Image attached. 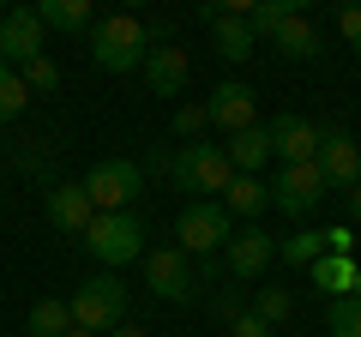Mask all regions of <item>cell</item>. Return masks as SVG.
<instances>
[{"instance_id":"cb8c5ba5","label":"cell","mask_w":361,"mask_h":337,"mask_svg":"<svg viewBox=\"0 0 361 337\" xmlns=\"http://www.w3.org/2000/svg\"><path fill=\"white\" fill-rule=\"evenodd\" d=\"M247 313H253V319H265L271 331H277V325L295 313V295H289V289H271V283H265V289H253V307H247Z\"/></svg>"},{"instance_id":"1f68e13d","label":"cell","mask_w":361,"mask_h":337,"mask_svg":"<svg viewBox=\"0 0 361 337\" xmlns=\"http://www.w3.org/2000/svg\"><path fill=\"white\" fill-rule=\"evenodd\" d=\"M229 337H271V325L253 319V313H241V319H229Z\"/></svg>"},{"instance_id":"30bf717a","label":"cell","mask_w":361,"mask_h":337,"mask_svg":"<svg viewBox=\"0 0 361 337\" xmlns=\"http://www.w3.org/2000/svg\"><path fill=\"white\" fill-rule=\"evenodd\" d=\"M319 175H325V187H355L361 181V139H349V133H319Z\"/></svg>"},{"instance_id":"836d02e7","label":"cell","mask_w":361,"mask_h":337,"mask_svg":"<svg viewBox=\"0 0 361 337\" xmlns=\"http://www.w3.org/2000/svg\"><path fill=\"white\" fill-rule=\"evenodd\" d=\"M109 337H145V331H139V325H115V331H109Z\"/></svg>"},{"instance_id":"4dcf8cb0","label":"cell","mask_w":361,"mask_h":337,"mask_svg":"<svg viewBox=\"0 0 361 337\" xmlns=\"http://www.w3.org/2000/svg\"><path fill=\"white\" fill-rule=\"evenodd\" d=\"M325 253H337V259H355V229H349V223L325 229Z\"/></svg>"},{"instance_id":"ba28073f","label":"cell","mask_w":361,"mask_h":337,"mask_svg":"<svg viewBox=\"0 0 361 337\" xmlns=\"http://www.w3.org/2000/svg\"><path fill=\"white\" fill-rule=\"evenodd\" d=\"M145 283H151V295L163 301H193L199 289V265L180 253V247H157V253H145Z\"/></svg>"},{"instance_id":"3957f363","label":"cell","mask_w":361,"mask_h":337,"mask_svg":"<svg viewBox=\"0 0 361 337\" xmlns=\"http://www.w3.org/2000/svg\"><path fill=\"white\" fill-rule=\"evenodd\" d=\"M66 307H73V325H78V331L109 337L115 325H127V283H121L115 271H97V277H85V283L66 295Z\"/></svg>"},{"instance_id":"7a4b0ae2","label":"cell","mask_w":361,"mask_h":337,"mask_svg":"<svg viewBox=\"0 0 361 337\" xmlns=\"http://www.w3.org/2000/svg\"><path fill=\"white\" fill-rule=\"evenodd\" d=\"M78 241H85V253L103 265V271H121V265L145 259V223H139V211H97Z\"/></svg>"},{"instance_id":"4fadbf2b","label":"cell","mask_w":361,"mask_h":337,"mask_svg":"<svg viewBox=\"0 0 361 337\" xmlns=\"http://www.w3.org/2000/svg\"><path fill=\"white\" fill-rule=\"evenodd\" d=\"M139 73L151 78V91H157V97H180V91H187V73H193V61H187V49H180V42H151V54H145Z\"/></svg>"},{"instance_id":"f546056e","label":"cell","mask_w":361,"mask_h":337,"mask_svg":"<svg viewBox=\"0 0 361 337\" xmlns=\"http://www.w3.org/2000/svg\"><path fill=\"white\" fill-rule=\"evenodd\" d=\"M337 37H343L349 49L361 54V0H355V6H343V13H337Z\"/></svg>"},{"instance_id":"2e32d148","label":"cell","mask_w":361,"mask_h":337,"mask_svg":"<svg viewBox=\"0 0 361 337\" xmlns=\"http://www.w3.org/2000/svg\"><path fill=\"white\" fill-rule=\"evenodd\" d=\"M223 157H229V168H235V175H259V168L271 163V127H247V133H229Z\"/></svg>"},{"instance_id":"5bb4252c","label":"cell","mask_w":361,"mask_h":337,"mask_svg":"<svg viewBox=\"0 0 361 337\" xmlns=\"http://www.w3.org/2000/svg\"><path fill=\"white\" fill-rule=\"evenodd\" d=\"M42 211H49V223H54L61 235H85V229H90V217H97V205H90V193H85L78 181H61V187H49Z\"/></svg>"},{"instance_id":"277c9868","label":"cell","mask_w":361,"mask_h":337,"mask_svg":"<svg viewBox=\"0 0 361 337\" xmlns=\"http://www.w3.org/2000/svg\"><path fill=\"white\" fill-rule=\"evenodd\" d=\"M235 235V217L217 205V199H193V205L175 217V247L187 253V259H211V253H223Z\"/></svg>"},{"instance_id":"8992f818","label":"cell","mask_w":361,"mask_h":337,"mask_svg":"<svg viewBox=\"0 0 361 337\" xmlns=\"http://www.w3.org/2000/svg\"><path fill=\"white\" fill-rule=\"evenodd\" d=\"M78 187L90 193L97 211H133L139 193H145V175H139V163H127V157H103V163H90V175Z\"/></svg>"},{"instance_id":"603a6c76","label":"cell","mask_w":361,"mask_h":337,"mask_svg":"<svg viewBox=\"0 0 361 337\" xmlns=\"http://www.w3.org/2000/svg\"><path fill=\"white\" fill-rule=\"evenodd\" d=\"M277 259H289V265L307 271L313 259H325V229H295V235H283V241H277Z\"/></svg>"},{"instance_id":"ffe728a7","label":"cell","mask_w":361,"mask_h":337,"mask_svg":"<svg viewBox=\"0 0 361 337\" xmlns=\"http://www.w3.org/2000/svg\"><path fill=\"white\" fill-rule=\"evenodd\" d=\"M271 42H277V49H283L289 61H313V54H319V30H313L301 13H289L283 25L271 30Z\"/></svg>"},{"instance_id":"e0dca14e","label":"cell","mask_w":361,"mask_h":337,"mask_svg":"<svg viewBox=\"0 0 361 337\" xmlns=\"http://www.w3.org/2000/svg\"><path fill=\"white\" fill-rule=\"evenodd\" d=\"M199 13H205V25H211V42H217V54L223 61H247V54H253V25H241V18H223L217 6H199Z\"/></svg>"},{"instance_id":"83f0119b","label":"cell","mask_w":361,"mask_h":337,"mask_svg":"<svg viewBox=\"0 0 361 337\" xmlns=\"http://www.w3.org/2000/svg\"><path fill=\"white\" fill-rule=\"evenodd\" d=\"M289 13H301L295 0H259V6H253V18H247V25H253V37H271V30L283 25Z\"/></svg>"},{"instance_id":"5b68a950","label":"cell","mask_w":361,"mask_h":337,"mask_svg":"<svg viewBox=\"0 0 361 337\" xmlns=\"http://www.w3.org/2000/svg\"><path fill=\"white\" fill-rule=\"evenodd\" d=\"M169 175H175L180 193H193V199H223V187L235 181L223 145H180L175 163H169Z\"/></svg>"},{"instance_id":"484cf974","label":"cell","mask_w":361,"mask_h":337,"mask_svg":"<svg viewBox=\"0 0 361 337\" xmlns=\"http://www.w3.org/2000/svg\"><path fill=\"white\" fill-rule=\"evenodd\" d=\"M18 78H25V91H30V97H54V91H61V66H54L49 54L25 61V66H18Z\"/></svg>"},{"instance_id":"7c38bea8","label":"cell","mask_w":361,"mask_h":337,"mask_svg":"<svg viewBox=\"0 0 361 337\" xmlns=\"http://www.w3.org/2000/svg\"><path fill=\"white\" fill-rule=\"evenodd\" d=\"M42 37H49V30L37 25V13H30V6H13V13L0 18V61H6V66L37 61V54H42Z\"/></svg>"},{"instance_id":"d6986e66","label":"cell","mask_w":361,"mask_h":337,"mask_svg":"<svg viewBox=\"0 0 361 337\" xmlns=\"http://www.w3.org/2000/svg\"><path fill=\"white\" fill-rule=\"evenodd\" d=\"M355 277H361V265H355V259H337V253H325V259H313V265H307V283H313V289H325L331 301L355 295Z\"/></svg>"},{"instance_id":"44dd1931","label":"cell","mask_w":361,"mask_h":337,"mask_svg":"<svg viewBox=\"0 0 361 337\" xmlns=\"http://www.w3.org/2000/svg\"><path fill=\"white\" fill-rule=\"evenodd\" d=\"M30 13L42 30H90V0H42Z\"/></svg>"},{"instance_id":"52a82bcc","label":"cell","mask_w":361,"mask_h":337,"mask_svg":"<svg viewBox=\"0 0 361 337\" xmlns=\"http://www.w3.org/2000/svg\"><path fill=\"white\" fill-rule=\"evenodd\" d=\"M271 187V205L283 211V217H313V211L325 205V175H319V163H289V168H277V181H265Z\"/></svg>"},{"instance_id":"9a60e30c","label":"cell","mask_w":361,"mask_h":337,"mask_svg":"<svg viewBox=\"0 0 361 337\" xmlns=\"http://www.w3.org/2000/svg\"><path fill=\"white\" fill-rule=\"evenodd\" d=\"M271 157L277 163H313L319 157V127L313 121H301V115H283V121H271Z\"/></svg>"},{"instance_id":"d6a6232c","label":"cell","mask_w":361,"mask_h":337,"mask_svg":"<svg viewBox=\"0 0 361 337\" xmlns=\"http://www.w3.org/2000/svg\"><path fill=\"white\" fill-rule=\"evenodd\" d=\"M343 199H349V223H361V181H355V187H349V193H343Z\"/></svg>"},{"instance_id":"d4e9b609","label":"cell","mask_w":361,"mask_h":337,"mask_svg":"<svg viewBox=\"0 0 361 337\" xmlns=\"http://www.w3.org/2000/svg\"><path fill=\"white\" fill-rule=\"evenodd\" d=\"M30 109V91H25V78H18V66L0 61V121H18Z\"/></svg>"},{"instance_id":"9c48e42d","label":"cell","mask_w":361,"mask_h":337,"mask_svg":"<svg viewBox=\"0 0 361 337\" xmlns=\"http://www.w3.org/2000/svg\"><path fill=\"white\" fill-rule=\"evenodd\" d=\"M205 115H211V127H223V133H247V127H259V97H253V85H241V78H223L217 91H211Z\"/></svg>"},{"instance_id":"4316f807","label":"cell","mask_w":361,"mask_h":337,"mask_svg":"<svg viewBox=\"0 0 361 337\" xmlns=\"http://www.w3.org/2000/svg\"><path fill=\"white\" fill-rule=\"evenodd\" d=\"M325 325H331V337H361V301L355 295L331 301V307H325Z\"/></svg>"},{"instance_id":"f1b7e54d","label":"cell","mask_w":361,"mask_h":337,"mask_svg":"<svg viewBox=\"0 0 361 337\" xmlns=\"http://www.w3.org/2000/svg\"><path fill=\"white\" fill-rule=\"evenodd\" d=\"M205 127H211L205 103H180V109H175V139H199Z\"/></svg>"},{"instance_id":"e575fe53","label":"cell","mask_w":361,"mask_h":337,"mask_svg":"<svg viewBox=\"0 0 361 337\" xmlns=\"http://www.w3.org/2000/svg\"><path fill=\"white\" fill-rule=\"evenodd\" d=\"M66 337H97V331H78V325H73V331H66Z\"/></svg>"},{"instance_id":"d590c367","label":"cell","mask_w":361,"mask_h":337,"mask_svg":"<svg viewBox=\"0 0 361 337\" xmlns=\"http://www.w3.org/2000/svg\"><path fill=\"white\" fill-rule=\"evenodd\" d=\"M355 301H361V277H355Z\"/></svg>"},{"instance_id":"6da1fadb","label":"cell","mask_w":361,"mask_h":337,"mask_svg":"<svg viewBox=\"0 0 361 337\" xmlns=\"http://www.w3.org/2000/svg\"><path fill=\"white\" fill-rule=\"evenodd\" d=\"M145 54H151V30H145L133 13L90 18V61L103 66V73H139Z\"/></svg>"},{"instance_id":"7402d4cb","label":"cell","mask_w":361,"mask_h":337,"mask_svg":"<svg viewBox=\"0 0 361 337\" xmlns=\"http://www.w3.org/2000/svg\"><path fill=\"white\" fill-rule=\"evenodd\" d=\"M66 331H73V307L61 295H42L30 307V337H66Z\"/></svg>"},{"instance_id":"8fae6325","label":"cell","mask_w":361,"mask_h":337,"mask_svg":"<svg viewBox=\"0 0 361 337\" xmlns=\"http://www.w3.org/2000/svg\"><path fill=\"white\" fill-rule=\"evenodd\" d=\"M271 259H277V235H265L259 223L235 229V235H229V247H223V265H229L235 277H259Z\"/></svg>"},{"instance_id":"ac0fdd59","label":"cell","mask_w":361,"mask_h":337,"mask_svg":"<svg viewBox=\"0 0 361 337\" xmlns=\"http://www.w3.org/2000/svg\"><path fill=\"white\" fill-rule=\"evenodd\" d=\"M229 217H247V223H259V211H271V187L259 181V175H235L229 187H223V199H217Z\"/></svg>"}]
</instances>
